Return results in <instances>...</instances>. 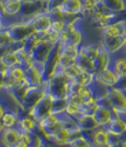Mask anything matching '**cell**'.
Masks as SVG:
<instances>
[{"instance_id":"cell-1","label":"cell","mask_w":126,"mask_h":147,"mask_svg":"<svg viewBox=\"0 0 126 147\" xmlns=\"http://www.w3.org/2000/svg\"><path fill=\"white\" fill-rule=\"evenodd\" d=\"M69 84L70 80L62 71H57L48 81H46L47 92L50 94L55 99L67 100L69 97Z\"/></svg>"},{"instance_id":"cell-2","label":"cell","mask_w":126,"mask_h":147,"mask_svg":"<svg viewBox=\"0 0 126 147\" xmlns=\"http://www.w3.org/2000/svg\"><path fill=\"white\" fill-rule=\"evenodd\" d=\"M54 103H55V98L50 94L46 92V95L39 100V103L32 110L29 111V114L32 115L37 121H40L45 116L53 113Z\"/></svg>"},{"instance_id":"cell-3","label":"cell","mask_w":126,"mask_h":147,"mask_svg":"<svg viewBox=\"0 0 126 147\" xmlns=\"http://www.w3.org/2000/svg\"><path fill=\"white\" fill-rule=\"evenodd\" d=\"M52 16L49 10H40L32 16V23L35 26V31L38 33H46L52 28Z\"/></svg>"},{"instance_id":"cell-4","label":"cell","mask_w":126,"mask_h":147,"mask_svg":"<svg viewBox=\"0 0 126 147\" xmlns=\"http://www.w3.org/2000/svg\"><path fill=\"white\" fill-rule=\"evenodd\" d=\"M102 37H126V20H115L100 29Z\"/></svg>"},{"instance_id":"cell-5","label":"cell","mask_w":126,"mask_h":147,"mask_svg":"<svg viewBox=\"0 0 126 147\" xmlns=\"http://www.w3.org/2000/svg\"><path fill=\"white\" fill-rule=\"evenodd\" d=\"M57 46V45H56ZM55 45H52L49 43L48 41L46 40H42V42L32 50V57H33V61L35 62H38V63H42V64H46L47 61L49 59L54 48L56 47Z\"/></svg>"},{"instance_id":"cell-6","label":"cell","mask_w":126,"mask_h":147,"mask_svg":"<svg viewBox=\"0 0 126 147\" xmlns=\"http://www.w3.org/2000/svg\"><path fill=\"white\" fill-rule=\"evenodd\" d=\"M93 116L100 127H107L116 116V112L109 105L99 104V107L94 112Z\"/></svg>"},{"instance_id":"cell-7","label":"cell","mask_w":126,"mask_h":147,"mask_svg":"<svg viewBox=\"0 0 126 147\" xmlns=\"http://www.w3.org/2000/svg\"><path fill=\"white\" fill-rule=\"evenodd\" d=\"M91 139L93 146H108L110 143V132L106 127H99L92 131L85 132Z\"/></svg>"},{"instance_id":"cell-8","label":"cell","mask_w":126,"mask_h":147,"mask_svg":"<svg viewBox=\"0 0 126 147\" xmlns=\"http://www.w3.org/2000/svg\"><path fill=\"white\" fill-rule=\"evenodd\" d=\"M96 82L107 88H112V87L118 86L119 76L111 66H109V67L100 71L99 73H96Z\"/></svg>"},{"instance_id":"cell-9","label":"cell","mask_w":126,"mask_h":147,"mask_svg":"<svg viewBox=\"0 0 126 147\" xmlns=\"http://www.w3.org/2000/svg\"><path fill=\"white\" fill-rule=\"evenodd\" d=\"M22 8H23V0H1L2 17L21 16Z\"/></svg>"},{"instance_id":"cell-10","label":"cell","mask_w":126,"mask_h":147,"mask_svg":"<svg viewBox=\"0 0 126 147\" xmlns=\"http://www.w3.org/2000/svg\"><path fill=\"white\" fill-rule=\"evenodd\" d=\"M101 42L103 47L111 54H117L125 49L126 37H102Z\"/></svg>"},{"instance_id":"cell-11","label":"cell","mask_w":126,"mask_h":147,"mask_svg":"<svg viewBox=\"0 0 126 147\" xmlns=\"http://www.w3.org/2000/svg\"><path fill=\"white\" fill-rule=\"evenodd\" d=\"M21 130L20 128L12 127V128H3L1 129V144L2 146H17V143L20 140Z\"/></svg>"},{"instance_id":"cell-12","label":"cell","mask_w":126,"mask_h":147,"mask_svg":"<svg viewBox=\"0 0 126 147\" xmlns=\"http://www.w3.org/2000/svg\"><path fill=\"white\" fill-rule=\"evenodd\" d=\"M111 61H112V55L102 45L99 55L94 59V72L95 73H99L100 71L109 67L111 65Z\"/></svg>"},{"instance_id":"cell-13","label":"cell","mask_w":126,"mask_h":147,"mask_svg":"<svg viewBox=\"0 0 126 147\" xmlns=\"http://www.w3.org/2000/svg\"><path fill=\"white\" fill-rule=\"evenodd\" d=\"M107 130L110 132V134H114V135H117L119 137H124L126 135V120L116 115L112 121L106 127Z\"/></svg>"},{"instance_id":"cell-14","label":"cell","mask_w":126,"mask_h":147,"mask_svg":"<svg viewBox=\"0 0 126 147\" xmlns=\"http://www.w3.org/2000/svg\"><path fill=\"white\" fill-rule=\"evenodd\" d=\"M17 127L20 128L21 131L35 132V131L38 130V121H37L32 115H30V114L28 113V114L24 115V116L20 115Z\"/></svg>"},{"instance_id":"cell-15","label":"cell","mask_w":126,"mask_h":147,"mask_svg":"<svg viewBox=\"0 0 126 147\" xmlns=\"http://www.w3.org/2000/svg\"><path fill=\"white\" fill-rule=\"evenodd\" d=\"M77 124L79 125V128L84 131V132H88L92 131L96 128H99L100 125L96 123L95 119L93 115H88V114H82L76 119Z\"/></svg>"},{"instance_id":"cell-16","label":"cell","mask_w":126,"mask_h":147,"mask_svg":"<svg viewBox=\"0 0 126 147\" xmlns=\"http://www.w3.org/2000/svg\"><path fill=\"white\" fill-rule=\"evenodd\" d=\"M102 47V42L100 43H87V45H82L79 49V55L84 56L86 58L94 61L96 56L99 55L100 50Z\"/></svg>"},{"instance_id":"cell-17","label":"cell","mask_w":126,"mask_h":147,"mask_svg":"<svg viewBox=\"0 0 126 147\" xmlns=\"http://www.w3.org/2000/svg\"><path fill=\"white\" fill-rule=\"evenodd\" d=\"M20 113L13 110H7L1 114V127L3 128H12L16 127L18 123Z\"/></svg>"},{"instance_id":"cell-18","label":"cell","mask_w":126,"mask_h":147,"mask_svg":"<svg viewBox=\"0 0 126 147\" xmlns=\"http://www.w3.org/2000/svg\"><path fill=\"white\" fill-rule=\"evenodd\" d=\"M1 65H5L7 67H14L16 65H20L17 53L15 49H8L2 50L1 55Z\"/></svg>"},{"instance_id":"cell-19","label":"cell","mask_w":126,"mask_h":147,"mask_svg":"<svg viewBox=\"0 0 126 147\" xmlns=\"http://www.w3.org/2000/svg\"><path fill=\"white\" fill-rule=\"evenodd\" d=\"M61 6L67 13H70V14L82 15L83 13V0H64Z\"/></svg>"},{"instance_id":"cell-20","label":"cell","mask_w":126,"mask_h":147,"mask_svg":"<svg viewBox=\"0 0 126 147\" xmlns=\"http://www.w3.org/2000/svg\"><path fill=\"white\" fill-rule=\"evenodd\" d=\"M110 11L115 14H121L126 10L125 0H100Z\"/></svg>"},{"instance_id":"cell-21","label":"cell","mask_w":126,"mask_h":147,"mask_svg":"<svg viewBox=\"0 0 126 147\" xmlns=\"http://www.w3.org/2000/svg\"><path fill=\"white\" fill-rule=\"evenodd\" d=\"M64 113L76 120L79 115H82V105L74 99H67Z\"/></svg>"},{"instance_id":"cell-22","label":"cell","mask_w":126,"mask_h":147,"mask_svg":"<svg viewBox=\"0 0 126 147\" xmlns=\"http://www.w3.org/2000/svg\"><path fill=\"white\" fill-rule=\"evenodd\" d=\"M75 81L84 86H93L96 82V73L92 71H82L75 79Z\"/></svg>"},{"instance_id":"cell-23","label":"cell","mask_w":126,"mask_h":147,"mask_svg":"<svg viewBox=\"0 0 126 147\" xmlns=\"http://www.w3.org/2000/svg\"><path fill=\"white\" fill-rule=\"evenodd\" d=\"M83 42H84V33H83V31L80 30V28H79V25L69 34V37L67 39V41L64 42V43H71V45H74V46H78V47H80L82 45H83Z\"/></svg>"},{"instance_id":"cell-24","label":"cell","mask_w":126,"mask_h":147,"mask_svg":"<svg viewBox=\"0 0 126 147\" xmlns=\"http://www.w3.org/2000/svg\"><path fill=\"white\" fill-rule=\"evenodd\" d=\"M99 1L100 0H83V13H82L83 18L89 20L96 6L99 5Z\"/></svg>"},{"instance_id":"cell-25","label":"cell","mask_w":126,"mask_h":147,"mask_svg":"<svg viewBox=\"0 0 126 147\" xmlns=\"http://www.w3.org/2000/svg\"><path fill=\"white\" fill-rule=\"evenodd\" d=\"M61 71L64 73V75H65L70 81L75 80V79L78 76V74L82 72V70H80V67L78 66L77 62H76V63H74V64H70L69 66H67V67L62 69Z\"/></svg>"},{"instance_id":"cell-26","label":"cell","mask_w":126,"mask_h":147,"mask_svg":"<svg viewBox=\"0 0 126 147\" xmlns=\"http://www.w3.org/2000/svg\"><path fill=\"white\" fill-rule=\"evenodd\" d=\"M33 139H35V134H33V132H25V131H21L20 140H18L17 146L16 147L33 146Z\"/></svg>"},{"instance_id":"cell-27","label":"cell","mask_w":126,"mask_h":147,"mask_svg":"<svg viewBox=\"0 0 126 147\" xmlns=\"http://www.w3.org/2000/svg\"><path fill=\"white\" fill-rule=\"evenodd\" d=\"M69 146H72V147H85V146H93V144H92V142H91V139L87 137V135L86 134H83L82 136H79L78 138H76Z\"/></svg>"}]
</instances>
